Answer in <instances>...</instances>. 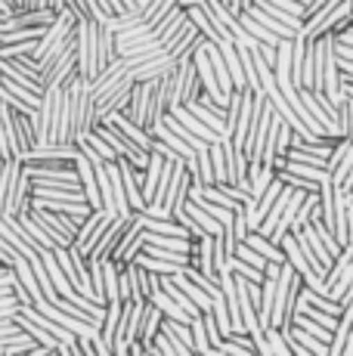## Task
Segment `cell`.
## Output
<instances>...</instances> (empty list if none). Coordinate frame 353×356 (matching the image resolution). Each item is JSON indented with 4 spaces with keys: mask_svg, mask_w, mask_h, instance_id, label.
I'll return each instance as SVG.
<instances>
[{
    "mask_svg": "<svg viewBox=\"0 0 353 356\" xmlns=\"http://www.w3.org/2000/svg\"><path fill=\"white\" fill-rule=\"evenodd\" d=\"M186 13H189V19H192V22H195V29H199L202 34H205V38L211 40V44H229V40H233V38H229L227 31L220 29V25L214 22L211 16H208V10H205V6H202V3L189 6Z\"/></svg>",
    "mask_w": 353,
    "mask_h": 356,
    "instance_id": "cell-21",
    "label": "cell"
},
{
    "mask_svg": "<svg viewBox=\"0 0 353 356\" xmlns=\"http://www.w3.org/2000/svg\"><path fill=\"white\" fill-rule=\"evenodd\" d=\"M192 344H195V353H205L208 347H211L208 332H205V319H202V316L192 319Z\"/></svg>",
    "mask_w": 353,
    "mask_h": 356,
    "instance_id": "cell-50",
    "label": "cell"
},
{
    "mask_svg": "<svg viewBox=\"0 0 353 356\" xmlns=\"http://www.w3.org/2000/svg\"><path fill=\"white\" fill-rule=\"evenodd\" d=\"M0 161H10V149H6V140H3V127H0Z\"/></svg>",
    "mask_w": 353,
    "mask_h": 356,
    "instance_id": "cell-57",
    "label": "cell"
},
{
    "mask_svg": "<svg viewBox=\"0 0 353 356\" xmlns=\"http://www.w3.org/2000/svg\"><path fill=\"white\" fill-rule=\"evenodd\" d=\"M142 248H146V211H137V214H131V220H127V229H124V236H121L112 260L118 266H127L142 254Z\"/></svg>",
    "mask_w": 353,
    "mask_h": 356,
    "instance_id": "cell-3",
    "label": "cell"
},
{
    "mask_svg": "<svg viewBox=\"0 0 353 356\" xmlns=\"http://www.w3.org/2000/svg\"><path fill=\"white\" fill-rule=\"evenodd\" d=\"M44 264H47V273H50V279H53V285H56V291L63 294V298H69V294L74 291V285L69 282V276L63 273V266H59V260H56V254L53 251H44Z\"/></svg>",
    "mask_w": 353,
    "mask_h": 356,
    "instance_id": "cell-37",
    "label": "cell"
},
{
    "mask_svg": "<svg viewBox=\"0 0 353 356\" xmlns=\"http://www.w3.org/2000/svg\"><path fill=\"white\" fill-rule=\"evenodd\" d=\"M257 6H261L263 13H270L273 19H279V22H285L288 29H295V31H301L304 29V19L301 16H291V13H285L282 6H276V3H270V0H254Z\"/></svg>",
    "mask_w": 353,
    "mask_h": 356,
    "instance_id": "cell-43",
    "label": "cell"
},
{
    "mask_svg": "<svg viewBox=\"0 0 353 356\" xmlns=\"http://www.w3.org/2000/svg\"><path fill=\"white\" fill-rule=\"evenodd\" d=\"M152 134H155V140H161V143H165L167 149H171L174 155H180L183 161H192V159H195V149L189 146V143H183L180 136H176L174 130L165 124V121H161V124H155V130H152Z\"/></svg>",
    "mask_w": 353,
    "mask_h": 356,
    "instance_id": "cell-26",
    "label": "cell"
},
{
    "mask_svg": "<svg viewBox=\"0 0 353 356\" xmlns=\"http://www.w3.org/2000/svg\"><path fill=\"white\" fill-rule=\"evenodd\" d=\"M35 112H16L13 108V124H16V143H19V159L31 152L38 146V130H35Z\"/></svg>",
    "mask_w": 353,
    "mask_h": 356,
    "instance_id": "cell-19",
    "label": "cell"
},
{
    "mask_svg": "<svg viewBox=\"0 0 353 356\" xmlns=\"http://www.w3.org/2000/svg\"><path fill=\"white\" fill-rule=\"evenodd\" d=\"M350 174H353V140H350V146H347V152H344V159L341 164H338V170L331 174V180L338 183V186H347V180H350Z\"/></svg>",
    "mask_w": 353,
    "mask_h": 356,
    "instance_id": "cell-48",
    "label": "cell"
},
{
    "mask_svg": "<svg viewBox=\"0 0 353 356\" xmlns=\"http://www.w3.org/2000/svg\"><path fill=\"white\" fill-rule=\"evenodd\" d=\"M31 266H35V276H38V282H40V291H44V298H56V285H53V279H50V273H47V264H44V257H38V260H31Z\"/></svg>",
    "mask_w": 353,
    "mask_h": 356,
    "instance_id": "cell-47",
    "label": "cell"
},
{
    "mask_svg": "<svg viewBox=\"0 0 353 356\" xmlns=\"http://www.w3.org/2000/svg\"><path fill=\"white\" fill-rule=\"evenodd\" d=\"M174 282H176V285H180V289H183V291H186V294H189V298H192V300H195V304H199V310H202V313H208V310H211L214 298H211V294H208L205 289H202V285H195V282H192V279H189V276H186V273H176V276H174Z\"/></svg>",
    "mask_w": 353,
    "mask_h": 356,
    "instance_id": "cell-36",
    "label": "cell"
},
{
    "mask_svg": "<svg viewBox=\"0 0 353 356\" xmlns=\"http://www.w3.org/2000/svg\"><path fill=\"white\" fill-rule=\"evenodd\" d=\"M245 242H248L251 248H254L261 257H267L270 264H288V260H285L282 245L270 242V238H267V236H261V232H248V238H245Z\"/></svg>",
    "mask_w": 353,
    "mask_h": 356,
    "instance_id": "cell-30",
    "label": "cell"
},
{
    "mask_svg": "<svg viewBox=\"0 0 353 356\" xmlns=\"http://www.w3.org/2000/svg\"><path fill=\"white\" fill-rule=\"evenodd\" d=\"M112 211H90V214L84 217V220H81V229H78V238H74V248L81 251V254H90L93 251V245L99 242V236H103V232L108 229V223H112Z\"/></svg>",
    "mask_w": 353,
    "mask_h": 356,
    "instance_id": "cell-8",
    "label": "cell"
},
{
    "mask_svg": "<svg viewBox=\"0 0 353 356\" xmlns=\"http://www.w3.org/2000/svg\"><path fill=\"white\" fill-rule=\"evenodd\" d=\"M186 214L192 217L195 223H199V227H202V232H208V236H220L223 223L217 220V217H211V214H208V211L202 208V204H195L192 198H189V202H186Z\"/></svg>",
    "mask_w": 353,
    "mask_h": 356,
    "instance_id": "cell-38",
    "label": "cell"
},
{
    "mask_svg": "<svg viewBox=\"0 0 353 356\" xmlns=\"http://www.w3.org/2000/svg\"><path fill=\"white\" fill-rule=\"evenodd\" d=\"M0 356H13V353H6V350H3V347H0Z\"/></svg>",
    "mask_w": 353,
    "mask_h": 356,
    "instance_id": "cell-64",
    "label": "cell"
},
{
    "mask_svg": "<svg viewBox=\"0 0 353 356\" xmlns=\"http://www.w3.org/2000/svg\"><path fill=\"white\" fill-rule=\"evenodd\" d=\"M174 115H176V118H180V121H183V124H186L189 130H192V134H195V136H199V140H205V143H217V140H223V136H220V134H217V130H211V127H208V124H202V121H199V118H195V115H192V112H189V108H186V106L174 108Z\"/></svg>",
    "mask_w": 353,
    "mask_h": 356,
    "instance_id": "cell-33",
    "label": "cell"
},
{
    "mask_svg": "<svg viewBox=\"0 0 353 356\" xmlns=\"http://www.w3.org/2000/svg\"><path fill=\"white\" fill-rule=\"evenodd\" d=\"M6 16H13V6H10V0H0V19H6Z\"/></svg>",
    "mask_w": 353,
    "mask_h": 356,
    "instance_id": "cell-59",
    "label": "cell"
},
{
    "mask_svg": "<svg viewBox=\"0 0 353 356\" xmlns=\"http://www.w3.org/2000/svg\"><path fill=\"white\" fill-rule=\"evenodd\" d=\"M161 319H165V313L158 310V307L149 300L146 304V310H142V319H140V344L142 347H152V341L158 338V332H161Z\"/></svg>",
    "mask_w": 353,
    "mask_h": 356,
    "instance_id": "cell-25",
    "label": "cell"
},
{
    "mask_svg": "<svg viewBox=\"0 0 353 356\" xmlns=\"http://www.w3.org/2000/svg\"><path fill=\"white\" fill-rule=\"evenodd\" d=\"M344 16H350L347 3H344V0H329V3L319 6V10H316L310 19H304L301 34H304L307 40H322V38H329L331 29H335V25L341 22Z\"/></svg>",
    "mask_w": 353,
    "mask_h": 356,
    "instance_id": "cell-4",
    "label": "cell"
},
{
    "mask_svg": "<svg viewBox=\"0 0 353 356\" xmlns=\"http://www.w3.org/2000/svg\"><path fill=\"white\" fill-rule=\"evenodd\" d=\"M227 270H233L236 276H242L245 282H254V285H261L263 276H267L263 270H257V266H251V264H245V260H239V257H229L227 260Z\"/></svg>",
    "mask_w": 353,
    "mask_h": 356,
    "instance_id": "cell-42",
    "label": "cell"
},
{
    "mask_svg": "<svg viewBox=\"0 0 353 356\" xmlns=\"http://www.w3.org/2000/svg\"><path fill=\"white\" fill-rule=\"evenodd\" d=\"M59 356H72V350H69V344H59Z\"/></svg>",
    "mask_w": 353,
    "mask_h": 356,
    "instance_id": "cell-63",
    "label": "cell"
},
{
    "mask_svg": "<svg viewBox=\"0 0 353 356\" xmlns=\"http://www.w3.org/2000/svg\"><path fill=\"white\" fill-rule=\"evenodd\" d=\"M273 102H270L267 93H254V121H251L248 140H245V155L251 164H263V146H267V134L270 124H273Z\"/></svg>",
    "mask_w": 353,
    "mask_h": 356,
    "instance_id": "cell-2",
    "label": "cell"
},
{
    "mask_svg": "<svg viewBox=\"0 0 353 356\" xmlns=\"http://www.w3.org/2000/svg\"><path fill=\"white\" fill-rule=\"evenodd\" d=\"M74 168H78L81 193H84L87 204H90L93 211H106L103 208V195H99V183H97V170H93V164L87 161L84 155H78V159H74Z\"/></svg>",
    "mask_w": 353,
    "mask_h": 356,
    "instance_id": "cell-17",
    "label": "cell"
},
{
    "mask_svg": "<svg viewBox=\"0 0 353 356\" xmlns=\"http://www.w3.org/2000/svg\"><path fill=\"white\" fill-rule=\"evenodd\" d=\"M121 307H124V300H108L106 304V316H103V325H99V338L106 341L108 347H112L115 341V332H118V323H121Z\"/></svg>",
    "mask_w": 353,
    "mask_h": 356,
    "instance_id": "cell-34",
    "label": "cell"
},
{
    "mask_svg": "<svg viewBox=\"0 0 353 356\" xmlns=\"http://www.w3.org/2000/svg\"><path fill=\"white\" fill-rule=\"evenodd\" d=\"M180 74H183V90H180V106H186V102L199 99L202 97V78H199V68H195L192 56L180 59Z\"/></svg>",
    "mask_w": 353,
    "mask_h": 356,
    "instance_id": "cell-22",
    "label": "cell"
},
{
    "mask_svg": "<svg viewBox=\"0 0 353 356\" xmlns=\"http://www.w3.org/2000/svg\"><path fill=\"white\" fill-rule=\"evenodd\" d=\"M13 273H16V282L22 285V289L31 294V300L38 304V300L44 298V291H40V282H38V276H35V266H31V260L22 257L16 266H13ZM35 304H31V307H35Z\"/></svg>",
    "mask_w": 353,
    "mask_h": 356,
    "instance_id": "cell-28",
    "label": "cell"
},
{
    "mask_svg": "<svg viewBox=\"0 0 353 356\" xmlns=\"http://www.w3.org/2000/svg\"><path fill=\"white\" fill-rule=\"evenodd\" d=\"M223 140H227V136H223ZM223 140L211 143V164H214L217 183H229V164H227V146H223Z\"/></svg>",
    "mask_w": 353,
    "mask_h": 356,
    "instance_id": "cell-41",
    "label": "cell"
},
{
    "mask_svg": "<svg viewBox=\"0 0 353 356\" xmlns=\"http://www.w3.org/2000/svg\"><path fill=\"white\" fill-rule=\"evenodd\" d=\"M338 124H341V136L353 140V97L350 93L341 99V106H338Z\"/></svg>",
    "mask_w": 353,
    "mask_h": 356,
    "instance_id": "cell-46",
    "label": "cell"
},
{
    "mask_svg": "<svg viewBox=\"0 0 353 356\" xmlns=\"http://www.w3.org/2000/svg\"><path fill=\"white\" fill-rule=\"evenodd\" d=\"M248 16H254L257 19V22H261L263 25V29H270V31H273L276 34V38H282V40H295L297 38V34H301V31H295V29H288V25H285V22H279V19H273V16H270V13H263L261 10V6H257V3H251L248 6Z\"/></svg>",
    "mask_w": 353,
    "mask_h": 356,
    "instance_id": "cell-29",
    "label": "cell"
},
{
    "mask_svg": "<svg viewBox=\"0 0 353 356\" xmlns=\"http://www.w3.org/2000/svg\"><path fill=\"white\" fill-rule=\"evenodd\" d=\"M69 350H72V356H87V353H84V347H81V338H78V341H72Z\"/></svg>",
    "mask_w": 353,
    "mask_h": 356,
    "instance_id": "cell-58",
    "label": "cell"
},
{
    "mask_svg": "<svg viewBox=\"0 0 353 356\" xmlns=\"http://www.w3.org/2000/svg\"><path fill=\"white\" fill-rule=\"evenodd\" d=\"M65 3H69V0H47V10L63 13V10H65Z\"/></svg>",
    "mask_w": 353,
    "mask_h": 356,
    "instance_id": "cell-56",
    "label": "cell"
},
{
    "mask_svg": "<svg viewBox=\"0 0 353 356\" xmlns=\"http://www.w3.org/2000/svg\"><path fill=\"white\" fill-rule=\"evenodd\" d=\"M19 260H22V254H19V251L13 248L3 236H0V266H16Z\"/></svg>",
    "mask_w": 353,
    "mask_h": 356,
    "instance_id": "cell-52",
    "label": "cell"
},
{
    "mask_svg": "<svg viewBox=\"0 0 353 356\" xmlns=\"http://www.w3.org/2000/svg\"><path fill=\"white\" fill-rule=\"evenodd\" d=\"M99 6H103V10L108 13V16H133V13H127L124 10V3H121V0H99Z\"/></svg>",
    "mask_w": 353,
    "mask_h": 356,
    "instance_id": "cell-53",
    "label": "cell"
},
{
    "mask_svg": "<svg viewBox=\"0 0 353 356\" xmlns=\"http://www.w3.org/2000/svg\"><path fill=\"white\" fill-rule=\"evenodd\" d=\"M301 298L307 300L310 307H316V310L329 313V316H338V319L344 316V304H338V300H335V298H329V294H319V291H313V289H307V285H304Z\"/></svg>",
    "mask_w": 353,
    "mask_h": 356,
    "instance_id": "cell-35",
    "label": "cell"
},
{
    "mask_svg": "<svg viewBox=\"0 0 353 356\" xmlns=\"http://www.w3.org/2000/svg\"><path fill=\"white\" fill-rule=\"evenodd\" d=\"M124 115L133 124L146 127L149 134H152V124H149V118H152V81H137V84H133L131 99H127V106H124Z\"/></svg>",
    "mask_w": 353,
    "mask_h": 356,
    "instance_id": "cell-9",
    "label": "cell"
},
{
    "mask_svg": "<svg viewBox=\"0 0 353 356\" xmlns=\"http://www.w3.org/2000/svg\"><path fill=\"white\" fill-rule=\"evenodd\" d=\"M124 279H127V300H133V304H149L155 273H149L146 266H140L137 260H133V264L124 266Z\"/></svg>",
    "mask_w": 353,
    "mask_h": 356,
    "instance_id": "cell-11",
    "label": "cell"
},
{
    "mask_svg": "<svg viewBox=\"0 0 353 356\" xmlns=\"http://www.w3.org/2000/svg\"><path fill=\"white\" fill-rule=\"evenodd\" d=\"M59 97H63V87H50L44 90V97L38 102L35 118V130H38V146H47L53 140V127H56V108H59Z\"/></svg>",
    "mask_w": 353,
    "mask_h": 356,
    "instance_id": "cell-5",
    "label": "cell"
},
{
    "mask_svg": "<svg viewBox=\"0 0 353 356\" xmlns=\"http://www.w3.org/2000/svg\"><path fill=\"white\" fill-rule=\"evenodd\" d=\"M220 350H227L229 356H257L254 341H251L248 332H239V334H229V338H223Z\"/></svg>",
    "mask_w": 353,
    "mask_h": 356,
    "instance_id": "cell-39",
    "label": "cell"
},
{
    "mask_svg": "<svg viewBox=\"0 0 353 356\" xmlns=\"http://www.w3.org/2000/svg\"><path fill=\"white\" fill-rule=\"evenodd\" d=\"M202 40H205V34H202L199 29H195V22H192V19H189V22H186V29H183L180 34H176V40H174L171 47H167V56H171L174 63H180V59L192 56V53H195V47H199Z\"/></svg>",
    "mask_w": 353,
    "mask_h": 356,
    "instance_id": "cell-20",
    "label": "cell"
},
{
    "mask_svg": "<svg viewBox=\"0 0 353 356\" xmlns=\"http://www.w3.org/2000/svg\"><path fill=\"white\" fill-rule=\"evenodd\" d=\"M38 214L40 223H47L50 232L56 236L59 248H65V245H72L74 238H78V229H81V217L74 214H63V211H47V208H31Z\"/></svg>",
    "mask_w": 353,
    "mask_h": 356,
    "instance_id": "cell-7",
    "label": "cell"
},
{
    "mask_svg": "<svg viewBox=\"0 0 353 356\" xmlns=\"http://www.w3.org/2000/svg\"><path fill=\"white\" fill-rule=\"evenodd\" d=\"M199 356H229L227 350H220V347H208L205 353H199Z\"/></svg>",
    "mask_w": 353,
    "mask_h": 356,
    "instance_id": "cell-60",
    "label": "cell"
},
{
    "mask_svg": "<svg viewBox=\"0 0 353 356\" xmlns=\"http://www.w3.org/2000/svg\"><path fill=\"white\" fill-rule=\"evenodd\" d=\"M93 347H97V356H115V350L99 338V334H93Z\"/></svg>",
    "mask_w": 353,
    "mask_h": 356,
    "instance_id": "cell-54",
    "label": "cell"
},
{
    "mask_svg": "<svg viewBox=\"0 0 353 356\" xmlns=\"http://www.w3.org/2000/svg\"><path fill=\"white\" fill-rule=\"evenodd\" d=\"M205 44H208V38L202 40L199 47H195V53H192V63L195 68H199V78H202V87H205V93L211 99H217L220 106H227L229 97L220 90V84H217V74H214V65H211V59H208V50H205Z\"/></svg>",
    "mask_w": 353,
    "mask_h": 356,
    "instance_id": "cell-12",
    "label": "cell"
},
{
    "mask_svg": "<svg viewBox=\"0 0 353 356\" xmlns=\"http://www.w3.org/2000/svg\"><path fill=\"white\" fill-rule=\"evenodd\" d=\"M295 325H301L307 334H313V338L325 341V344H331V338H335V332H331V328H325V325L313 323V319H310V316H304V313H297V316H295Z\"/></svg>",
    "mask_w": 353,
    "mask_h": 356,
    "instance_id": "cell-45",
    "label": "cell"
},
{
    "mask_svg": "<svg viewBox=\"0 0 353 356\" xmlns=\"http://www.w3.org/2000/svg\"><path fill=\"white\" fill-rule=\"evenodd\" d=\"M84 140H87V143H90V146H93V149H97V152H99V155H103V159H106V161H118V152H115V149H112V146H108V143H106V140H103V136H99V134H97V130H90V134H87V136H84Z\"/></svg>",
    "mask_w": 353,
    "mask_h": 356,
    "instance_id": "cell-51",
    "label": "cell"
},
{
    "mask_svg": "<svg viewBox=\"0 0 353 356\" xmlns=\"http://www.w3.org/2000/svg\"><path fill=\"white\" fill-rule=\"evenodd\" d=\"M236 257L245 260V264H251V266H257V270H267V264H270V260L257 254V251L251 248L248 242H239V245H236Z\"/></svg>",
    "mask_w": 353,
    "mask_h": 356,
    "instance_id": "cell-49",
    "label": "cell"
},
{
    "mask_svg": "<svg viewBox=\"0 0 353 356\" xmlns=\"http://www.w3.org/2000/svg\"><path fill=\"white\" fill-rule=\"evenodd\" d=\"M189 174H192V189H208V186H217V177H214V164H211V143L202 146L195 152L192 161H186Z\"/></svg>",
    "mask_w": 353,
    "mask_h": 356,
    "instance_id": "cell-15",
    "label": "cell"
},
{
    "mask_svg": "<svg viewBox=\"0 0 353 356\" xmlns=\"http://www.w3.org/2000/svg\"><path fill=\"white\" fill-rule=\"evenodd\" d=\"M183 273H186V276L192 279L195 285H202V289L211 294V298H217V294H220V279H217V276H208V273H202L199 266H186Z\"/></svg>",
    "mask_w": 353,
    "mask_h": 356,
    "instance_id": "cell-44",
    "label": "cell"
},
{
    "mask_svg": "<svg viewBox=\"0 0 353 356\" xmlns=\"http://www.w3.org/2000/svg\"><path fill=\"white\" fill-rule=\"evenodd\" d=\"M118 168H121V180H124L127 204H131L133 211H146V198H142V183H140V168L133 161H127L124 155L118 159Z\"/></svg>",
    "mask_w": 353,
    "mask_h": 356,
    "instance_id": "cell-16",
    "label": "cell"
},
{
    "mask_svg": "<svg viewBox=\"0 0 353 356\" xmlns=\"http://www.w3.org/2000/svg\"><path fill=\"white\" fill-rule=\"evenodd\" d=\"M81 347H84L87 356H97V347H93V334H90V338H81Z\"/></svg>",
    "mask_w": 353,
    "mask_h": 356,
    "instance_id": "cell-55",
    "label": "cell"
},
{
    "mask_svg": "<svg viewBox=\"0 0 353 356\" xmlns=\"http://www.w3.org/2000/svg\"><path fill=\"white\" fill-rule=\"evenodd\" d=\"M121 59V47H118V34L108 29L106 22H99V31H97V74L106 72L108 65Z\"/></svg>",
    "mask_w": 353,
    "mask_h": 356,
    "instance_id": "cell-18",
    "label": "cell"
},
{
    "mask_svg": "<svg viewBox=\"0 0 353 356\" xmlns=\"http://www.w3.org/2000/svg\"><path fill=\"white\" fill-rule=\"evenodd\" d=\"M99 124H112V127H118L121 134H127L133 143H137V146L142 149V152H152V149H155V134H149L146 127L133 124V121L127 118L124 112H112L106 121H99Z\"/></svg>",
    "mask_w": 353,
    "mask_h": 356,
    "instance_id": "cell-14",
    "label": "cell"
},
{
    "mask_svg": "<svg viewBox=\"0 0 353 356\" xmlns=\"http://www.w3.org/2000/svg\"><path fill=\"white\" fill-rule=\"evenodd\" d=\"M301 291H304V279L301 273L291 264H282L279 279H276V307H273V328L288 332L295 325L297 316V304H301Z\"/></svg>",
    "mask_w": 353,
    "mask_h": 356,
    "instance_id": "cell-1",
    "label": "cell"
},
{
    "mask_svg": "<svg viewBox=\"0 0 353 356\" xmlns=\"http://www.w3.org/2000/svg\"><path fill=\"white\" fill-rule=\"evenodd\" d=\"M137 264L140 266H146L149 273H158V276H176V273H183L186 266H180V264H171V260H158V257H152V254H142L137 257Z\"/></svg>",
    "mask_w": 353,
    "mask_h": 356,
    "instance_id": "cell-40",
    "label": "cell"
},
{
    "mask_svg": "<svg viewBox=\"0 0 353 356\" xmlns=\"http://www.w3.org/2000/svg\"><path fill=\"white\" fill-rule=\"evenodd\" d=\"M295 236H297V242H301V245H307V248L313 251V254L319 257V264H322L325 270H331V266H335V257H331V251L325 248V242H322V238H319V232H316L313 227H304L301 232H295Z\"/></svg>",
    "mask_w": 353,
    "mask_h": 356,
    "instance_id": "cell-27",
    "label": "cell"
},
{
    "mask_svg": "<svg viewBox=\"0 0 353 356\" xmlns=\"http://www.w3.org/2000/svg\"><path fill=\"white\" fill-rule=\"evenodd\" d=\"M220 50H223V59H227V65H229V74H233V87L236 90H248L245 68H242V59H239V47L229 40V44H220Z\"/></svg>",
    "mask_w": 353,
    "mask_h": 356,
    "instance_id": "cell-32",
    "label": "cell"
},
{
    "mask_svg": "<svg viewBox=\"0 0 353 356\" xmlns=\"http://www.w3.org/2000/svg\"><path fill=\"white\" fill-rule=\"evenodd\" d=\"M335 40H341V44H350V47H353V31H347V34H341V38H335Z\"/></svg>",
    "mask_w": 353,
    "mask_h": 356,
    "instance_id": "cell-62",
    "label": "cell"
},
{
    "mask_svg": "<svg viewBox=\"0 0 353 356\" xmlns=\"http://www.w3.org/2000/svg\"><path fill=\"white\" fill-rule=\"evenodd\" d=\"M127 220H131V217H118V214H115V217H112V223H108V229L103 232V236H99V242L93 245V251L87 254V260H99V264L112 260L115 248H118L121 236H124V229H127Z\"/></svg>",
    "mask_w": 353,
    "mask_h": 356,
    "instance_id": "cell-13",
    "label": "cell"
},
{
    "mask_svg": "<svg viewBox=\"0 0 353 356\" xmlns=\"http://www.w3.org/2000/svg\"><path fill=\"white\" fill-rule=\"evenodd\" d=\"M19 220L25 223V229H28L31 236H35V242L40 245V251H56V248H59L56 236L50 232V227H47V223H40V220H38L35 211H25V214H19Z\"/></svg>",
    "mask_w": 353,
    "mask_h": 356,
    "instance_id": "cell-24",
    "label": "cell"
},
{
    "mask_svg": "<svg viewBox=\"0 0 353 356\" xmlns=\"http://www.w3.org/2000/svg\"><path fill=\"white\" fill-rule=\"evenodd\" d=\"M174 6H176V0H149V3L140 10V25H146V29L152 31L155 25L174 10Z\"/></svg>",
    "mask_w": 353,
    "mask_h": 356,
    "instance_id": "cell-31",
    "label": "cell"
},
{
    "mask_svg": "<svg viewBox=\"0 0 353 356\" xmlns=\"http://www.w3.org/2000/svg\"><path fill=\"white\" fill-rule=\"evenodd\" d=\"M161 170H165V155L152 152L146 170H140V183H142V198H146V208L152 204L155 198V189H158V180H161Z\"/></svg>",
    "mask_w": 353,
    "mask_h": 356,
    "instance_id": "cell-23",
    "label": "cell"
},
{
    "mask_svg": "<svg viewBox=\"0 0 353 356\" xmlns=\"http://www.w3.org/2000/svg\"><path fill=\"white\" fill-rule=\"evenodd\" d=\"M0 236H3L6 242L19 251V254L28 257V260H38L40 254H44L40 245L35 242V236L25 229V223L19 220V217H0Z\"/></svg>",
    "mask_w": 353,
    "mask_h": 356,
    "instance_id": "cell-6",
    "label": "cell"
},
{
    "mask_svg": "<svg viewBox=\"0 0 353 356\" xmlns=\"http://www.w3.org/2000/svg\"><path fill=\"white\" fill-rule=\"evenodd\" d=\"M31 198H35V189H31V177H28V170H25V164H22V168L16 170V177H13L3 217H19V214H25V211H31Z\"/></svg>",
    "mask_w": 353,
    "mask_h": 356,
    "instance_id": "cell-10",
    "label": "cell"
},
{
    "mask_svg": "<svg viewBox=\"0 0 353 356\" xmlns=\"http://www.w3.org/2000/svg\"><path fill=\"white\" fill-rule=\"evenodd\" d=\"M341 356H353V328H350V338H347V344H344V353Z\"/></svg>",
    "mask_w": 353,
    "mask_h": 356,
    "instance_id": "cell-61",
    "label": "cell"
}]
</instances>
